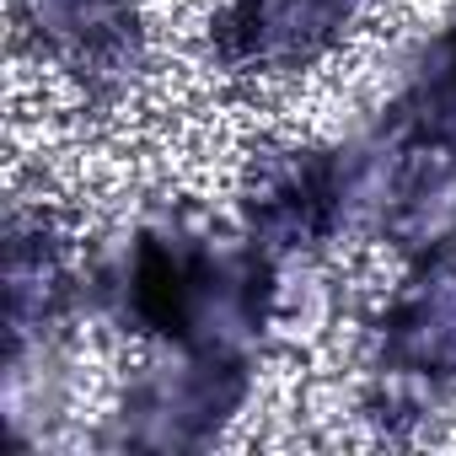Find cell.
I'll return each mask as SVG.
<instances>
[{
    "mask_svg": "<svg viewBox=\"0 0 456 456\" xmlns=\"http://www.w3.org/2000/svg\"><path fill=\"white\" fill-rule=\"evenodd\" d=\"M248 237L269 253H312L344 232V199H338V151L290 145L258 156L242 188Z\"/></svg>",
    "mask_w": 456,
    "mask_h": 456,
    "instance_id": "obj_3",
    "label": "cell"
},
{
    "mask_svg": "<svg viewBox=\"0 0 456 456\" xmlns=\"http://www.w3.org/2000/svg\"><path fill=\"white\" fill-rule=\"evenodd\" d=\"M76 301V269L65 253V237L49 215L12 209L6 220V328L12 333H44L65 317Z\"/></svg>",
    "mask_w": 456,
    "mask_h": 456,
    "instance_id": "obj_6",
    "label": "cell"
},
{
    "mask_svg": "<svg viewBox=\"0 0 456 456\" xmlns=\"http://www.w3.org/2000/svg\"><path fill=\"white\" fill-rule=\"evenodd\" d=\"M70 403V360L54 328L44 333H12V360H6V424L22 445H38Z\"/></svg>",
    "mask_w": 456,
    "mask_h": 456,
    "instance_id": "obj_7",
    "label": "cell"
},
{
    "mask_svg": "<svg viewBox=\"0 0 456 456\" xmlns=\"http://www.w3.org/2000/svg\"><path fill=\"white\" fill-rule=\"evenodd\" d=\"M381 134L408 140V145L456 151V28L429 44L424 65L408 76L403 97L392 102Z\"/></svg>",
    "mask_w": 456,
    "mask_h": 456,
    "instance_id": "obj_8",
    "label": "cell"
},
{
    "mask_svg": "<svg viewBox=\"0 0 456 456\" xmlns=\"http://www.w3.org/2000/svg\"><path fill=\"white\" fill-rule=\"evenodd\" d=\"M248 387H253V370L242 354H204V349L167 344V354L145 360L140 376L129 381L118 429L129 445H145V451L204 445L242 408Z\"/></svg>",
    "mask_w": 456,
    "mask_h": 456,
    "instance_id": "obj_1",
    "label": "cell"
},
{
    "mask_svg": "<svg viewBox=\"0 0 456 456\" xmlns=\"http://www.w3.org/2000/svg\"><path fill=\"white\" fill-rule=\"evenodd\" d=\"M22 38L60 60L92 92H118L140 70L134 0H12Z\"/></svg>",
    "mask_w": 456,
    "mask_h": 456,
    "instance_id": "obj_5",
    "label": "cell"
},
{
    "mask_svg": "<svg viewBox=\"0 0 456 456\" xmlns=\"http://www.w3.org/2000/svg\"><path fill=\"white\" fill-rule=\"evenodd\" d=\"M376 403L370 413H424L456 381V264L424 258L376 322Z\"/></svg>",
    "mask_w": 456,
    "mask_h": 456,
    "instance_id": "obj_2",
    "label": "cell"
},
{
    "mask_svg": "<svg viewBox=\"0 0 456 456\" xmlns=\"http://www.w3.org/2000/svg\"><path fill=\"white\" fill-rule=\"evenodd\" d=\"M349 0H225L209 49L232 76H290L344 44Z\"/></svg>",
    "mask_w": 456,
    "mask_h": 456,
    "instance_id": "obj_4",
    "label": "cell"
}]
</instances>
